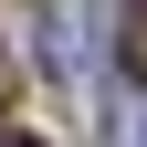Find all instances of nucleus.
Wrapping results in <instances>:
<instances>
[{
	"instance_id": "nucleus-2",
	"label": "nucleus",
	"mask_w": 147,
	"mask_h": 147,
	"mask_svg": "<svg viewBox=\"0 0 147 147\" xmlns=\"http://www.w3.org/2000/svg\"><path fill=\"white\" fill-rule=\"evenodd\" d=\"M116 53H126V74H147V11H126V21H116Z\"/></svg>"
},
{
	"instance_id": "nucleus-1",
	"label": "nucleus",
	"mask_w": 147,
	"mask_h": 147,
	"mask_svg": "<svg viewBox=\"0 0 147 147\" xmlns=\"http://www.w3.org/2000/svg\"><path fill=\"white\" fill-rule=\"evenodd\" d=\"M105 147H147V95H116L105 105Z\"/></svg>"
}]
</instances>
